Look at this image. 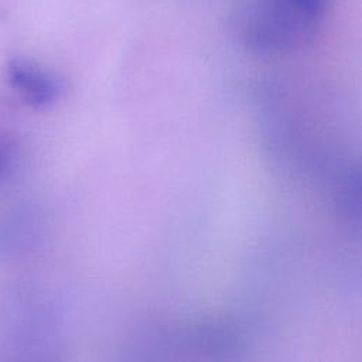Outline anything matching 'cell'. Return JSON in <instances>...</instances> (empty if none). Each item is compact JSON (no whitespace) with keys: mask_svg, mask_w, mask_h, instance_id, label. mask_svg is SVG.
<instances>
[{"mask_svg":"<svg viewBox=\"0 0 362 362\" xmlns=\"http://www.w3.org/2000/svg\"><path fill=\"white\" fill-rule=\"evenodd\" d=\"M331 0H243L233 17L239 41L252 52H293L314 40Z\"/></svg>","mask_w":362,"mask_h":362,"instance_id":"cell-1","label":"cell"},{"mask_svg":"<svg viewBox=\"0 0 362 362\" xmlns=\"http://www.w3.org/2000/svg\"><path fill=\"white\" fill-rule=\"evenodd\" d=\"M7 79L20 98L37 109L54 106L66 92V82L61 75L24 58L8 62Z\"/></svg>","mask_w":362,"mask_h":362,"instance_id":"cell-2","label":"cell"},{"mask_svg":"<svg viewBox=\"0 0 362 362\" xmlns=\"http://www.w3.org/2000/svg\"><path fill=\"white\" fill-rule=\"evenodd\" d=\"M18 158L17 146L11 139L0 137V181L7 178L16 168Z\"/></svg>","mask_w":362,"mask_h":362,"instance_id":"cell-3","label":"cell"}]
</instances>
